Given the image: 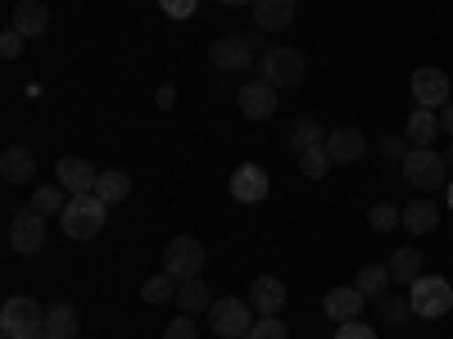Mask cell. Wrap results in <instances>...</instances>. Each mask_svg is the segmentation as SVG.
Masks as SVG:
<instances>
[{
  "instance_id": "cell-33",
  "label": "cell",
  "mask_w": 453,
  "mask_h": 339,
  "mask_svg": "<svg viewBox=\"0 0 453 339\" xmlns=\"http://www.w3.org/2000/svg\"><path fill=\"white\" fill-rule=\"evenodd\" d=\"M245 339H290V326L281 317H254V326H250Z\"/></svg>"
},
{
  "instance_id": "cell-44",
  "label": "cell",
  "mask_w": 453,
  "mask_h": 339,
  "mask_svg": "<svg viewBox=\"0 0 453 339\" xmlns=\"http://www.w3.org/2000/svg\"><path fill=\"white\" fill-rule=\"evenodd\" d=\"M19 339H42V335H19Z\"/></svg>"
},
{
  "instance_id": "cell-21",
  "label": "cell",
  "mask_w": 453,
  "mask_h": 339,
  "mask_svg": "<svg viewBox=\"0 0 453 339\" xmlns=\"http://www.w3.org/2000/svg\"><path fill=\"white\" fill-rule=\"evenodd\" d=\"M36 172V159H32V149H23V145H10L5 154H0V177H5L10 185H23L27 177Z\"/></svg>"
},
{
  "instance_id": "cell-14",
  "label": "cell",
  "mask_w": 453,
  "mask_h": 339,
  "mask_svg": "<svg viewBox=\"0 0 453 339\" xmlns=\"http://www.w3.org/2000/svg\"><path fill=\"white\" fill-rule=\"evenodd\" d=\"M363 304H367V294H363L358 285H335V290H326V298H322V313L340 326V321H354V317L363 313Z\"/></svg>"
},
{
  "instance_id": "cell-19",
  "label": "cell",
  "mask_w": 453,
  "mask_h": 339,
  "mask_svg": "<svg viewBox=\"0 0 453 339\" xmlns=\"http://www.w3.org/2000/svg\"><path fill=\"white\" fill-rule=\"evenodd\" d=\"M390 276H395V285H412V281H422V276H426V267H422V249H418V245L395 249V258H390Z\"/></svg>"
},
{
  "instance_id": "cell-31",
  "label": "cell",
  "mask_w": 453,
  "mask_h": 339,
  "mask_svg": "<svg viewBox=\"0 0 453 339\" xmlns=\"http://www.w3.org/2000/svg\"><path fill=\"white\" fill-rule=\"evenodd\" d=\"M299 172H304V177H313V181H322V177L331 172V154H326V140H322V145H313V149H304V154H299Z\"/></svg>"
},
{
  "instance_id": "cell-43",
  "label": "cell",
  "mask_w": 453,
  "mask_h": 339,
  "mask_svg": "<svg viewBox=\"0 0 453 339\" xmlns=\"http://www.w3.org/2000/svg\"><path fill=\"white\" fill-rule=\"evenodd\" d=\"M449 208H453V181H449Z\"/></svg>"
},
{
  "instance_id": "cell-2",
  "label": "cell",
  "mask_w": 453,
  "mask_h": 339,
  "mask_svg": "<svg viewBox=\"0 0 453 339\" xmlns=\"http://www.w3.org/2000/svg\"><path fill=\"white\" fill-rule=\"evenodd\" d=\"M104 213H109V204L100 200V195H68V208H64V236L68 240H78V245H87V240H96L100 236V226H104Z\"/></svg>"
},
{
  "instance_id": "cell-40",
  "label": "cell",
  "mask_w": 453,
  "mask_h": 339,
  "mask_svg": "<svg viewBox=\"0 0 453 339\" xmlns=\"http://www.w3.org/2000/svg\"><path fill=\"white\" fill-rule=\"evenodd\" d=\"M155 104H159V109H173V104H177V91H173V87H159Z\"/></svg>"
},
{
  "instance_id": "cell-11",
  "label": "cell",
  "mask_w": 453,
  "mask_h": 339,
  "mask_svg": "<svg viewBox=\"0 0 453 339\" xmlns=\"http://www.w3.org/2000/svg\"><path fill=\"white\" fill-rule=\"evenodd\" d=\"M209 64L222 68V72H241L254 64V46L245 41V36H218L213 50H209Z\"/></svg>"
},
{
  "instance_id": "cell-20",
  "label": "cell",
  "mask_w": 453,
  "mask_h": 339,
  "mask_svg": "<svg viewBox=\"0 0 453 339\" xmlns=\"http://www.w3.org/2000/svg\"><path fill=\"white\" fill-rule=\"evenodd\" d=\"M14 27L32 41V36H42L50 27V10L42 5V0H19V5H14Z\"/></svg>"
},
{
  "instance_id": "cell-15",
  "label": "cell",
  "mask_w": 453,
  "mask_h": 339,
  "mask_svg": "<svg viewBox=\"0 0 453 339\" xmlns=\"http://www.w3.org/2000/svg\"><path fill=\"white\" fill-rule=\"evenodd\" d=\"M245 298H250L254 317H281V308H286V285H281L277 276H258Z\"/></svg>"
},
{
  "instance_id": "cell-9",
  "label": "cell",
  "mask_w": 453,
  "mask_h": 339,
  "mask_svg": "<svg viewBox=\"0 0 453 339\" xmlns=\"http://www.w3.org/2000/svg\"><path fill=\"white\" fill-rule=\"evenodd\" d=\"M10 245L19 249V253H42L46 249V217L42 213H32V208H23L14 222H10Z\"/></svg>"
},
{
  "instance_id": "cell-24",
  "label": "cell",
  "mask_w": 453,
  "mask_h": 339,
  "mask_svg": "<svg viewBox=\"0 0 453 339\" xmlns=\"http://www.w3.org/2000/svg\"><path fill=\"white\" fill-rule=\"evenodd\" d=\"M96 195H100L104 204H123V200L132 195V177H127L123 168H104V172H100V185H96Z\"/></svg>"
},
{
  "instance_id": "cell-3",
  "label": "cell",
  "mask_w": 453,
  "mask_h": 339,
  "mask_svg": "<svg viewBox=\"0 0 453 339\" xmlns=\"http://www.w3.org/2000/svg\"><path fill=\"white\" fill-rule=\"evenodd\" d=\"M42 330H46V308L36 298H27V294L5 298V308H0V335L19 339V335H42Z\"/></svg>"
},
{
  "instance_id": "cell-30",
  "label": "cell",
  "mask_w": 453,
  "mask_h": 339,
  "mask_svg": "<svg viewBox=\"0 0 453 339\" xmlns=\"http://www.w3.org/2000/svg\"><path fill=\"white\" fill-rule=\"evenodd\" d=\"M177 290H181L177 276H173V272H159V276H150V281L141 285V298L155 308V304H168V298H177Z\"/></svg>"
},
{
  "instance_id": "cell-17",
  "label": "cell",
  "mask_w": 453,
  "mask_h": 339,
  "mask_svg": "<svg viewBox=\"0 0 453 339\" xmlns=\"http://www.w3.org/2000/svg\"><path fill=\"white\" fill-rule=\"evenodd\" d=\"M435 226H440V204H435L431 195L403 204V231H408V236H431Z\"/></svg>"
},
{
  "instance_id": "cell-42",
  "label": "cell",
  "mask_w": 453,
  "mask_h": 339,
  "mask_svg": "<svg viewBox=\"0 0 453 339\" xmlns=\"http://www.w3.org/2000/svg\"><path fill=\"white\" fill-rule=\"evenodd\" d=\"M444 163H449V172H453V136H449V149H444Z\"/></svg>"
},
{
  "instance_id": "cell-25",
  "label": "cell",
  "mask_w": 453,
  "mask_h": 339,
  "mask_svg": "<svg viewBox=\"0 0 453 339\" xmlns=\"http://www.w3.org/2000/svg\"><path fill=\"white\" fill-rule=\"evenodd\" d=\"M286 140H290L295 154H304V149H313V145H322V140H326V132H322V123H318V118H295Z\"/></svg>"
},
{
  "instance_id": "cell-1",
  "label": "cell",
  "mask_w": 453,
  "mask_h": 339,
  "mask_svg": "<svg viewBox=\"0 0 453 339\" xmlns=\"http://www.w3.org/2000/svg\"><path fill=\"white\" fill-rule=\"evenodd\" d=\"M399 172H403V181L412 185V191H422V195H431V191H440V185L453 181L444 154H435L431 145H412V149H408V159L399 163Z\"/></svg>"
},
{
  "instance_id": "cell-12",
  "label": "cell",
  "mask_w": 453,
  "mask_h": 339,
  "mask_svg": "<svg viewBox=\"0 0 453 339\" xmlns=\"http://www.w3.org/2000/svg\"><path fill=\"white\" fill-rule=\"evenodd\" d=\"M412 100H418L422 109H444L449 104V72L418 68V72H412Z\"/></svg>"
},
{
  "instance_id": "cell-27",
  "label": "cell",
  "mask_w": 453,
  "mask_h": 339,
  "mask_svg": "<svg viewBox=\"0 0 453 339\" xmlns=\"http://www.w3.org/2000/svg\"><path fill=\"white\" fill-rule=\"evenodd\" d=\"M390 281H395V276H390L386 262H367V267L358 272V281H354V285H358L367 298H381V294H390Z\"/></svg>"
},
{
  "instance_id": "cell-22",
  "label": "cell",
  "mask_w": 453,
  "mask_h": 339,
  "mask_svg": "<svg viewBox=\"0 0 453 339\" xmlns=\"http://www.w3.org/2000/svg\"><path fill=\"white\" fill-rule=\"evenodd\" d=\"M78 330H82V317L73 313L68 304L46 308V330H42V339H78Z\"/></svg>"
},
{
  "instance_id": "cell-8",
  "label": "cell",
  "mask_w": 453,
  "mask_h": 339,
  "mask_svg": "<svg viewBox=\"0 0 453 339\" xmlns=\"http://www.w3.org/2000/svg\"><path fill=\"white\" fill-rule=\"evenodd\" d=\"M55 181L64 185L68 195H96V185H100V168L78 159V154H68L55 163Z\"/></svg>"
},
{
  "instance_id": "cell-13",
  "label": "cell",
  "mask_w": 453,
  "mask_h": 339,
  "mask_svg": "<svg viewBox=\"0 0 453 339\" xmlns=\"http://www.w3.org/2000/svg\"><path fill=\"white\" fill-rule=\"evenodd\" d=\"M232 200L236 204H263L268 200V172H263L258 163H241L232 172Z\"/></svg>"
},
{
  "instance_id": "cell-39",
  "label": "cell",
  "mask_w": 453,
  "mask_h": 339,
  "mask_svg": "<svg viewBox=\"0 0 453 339\" xmlns=\"http://www.w3.org/2000/svg\"><path fill=\"white\" fill-rule=\"evenodd\" d=\"M440 132H444V136H453V100L440 109Z\"/></svg>"
},
{
  "instance_id": "cell-4",
  "label": "cell",
  "mask_w": 453,
  "mask_h": 339,
  "mask_svg": "<svg viewBox=\"0 0 453 339\" xmlns=\"http://www.w3.org/2000/svg\"><path fill=\"white\" fill-rule=\"evenodd\" d=\"M258 78L273 82L277 91H281V87H299V82L309 78V64H304V55L290 50V46H273L268 55L258 59Z\"/></svg>"
},
{
  "instance_id": "cell-41",
  "label": "cell",
  "mask_w": 453,
  "mask_h": 339,
  "mask_svg": "<svg viewBox=\"0 0 453 339\" xmlns=\"http://www.w3.org/2000/svg\"><path fill=\"white\" fill-rule=\"evenodd\" d=\"M218 5H226V10H241V5H254V0H218Z\"/></svg>"
},
{
  "instance_id": "cell-10",
  "label": "cell",
  "mask_w": 453,
  "mask_h": 339,
  "mask_svg": "<svg viewBox=\"0 0 453 339\" xmlns=\"http://www.w3.org/2000/svg\"><path fill=\"white\" fill-rule=\"evenodd\" d=\"M236 100H241V113H245L250 123H268L273 113H277V100H281V95H277L273 82H263V78H258V82H245Z\"/></svg>"
},
{
  "instance_id": "cell-36",
  "label": "cell",
  "mask_w": 453,
  "mask_h": 339,
  "mask_svg": "<svg viewBox=\"0 0 453 339\" xmlns=\"http://www.w3.org/2000/svg\"><path fill=\"white\" fill-rule=\"evenodd\" d=\"M23 41H27V36L19 27H5V32H0V59H19L23 55Z\"/></svg>"
},
{
  "instance_id": "cell-29",
  "label": "cell",
  "mask_w": 453,
  "mask_h": 339,
  "mask_svg": "<svg viewBox=\"0 0 453 339\" xmlns=\"http://www.w3.org/2000/svg\"><path fill=\"white\" fill-rule=\"evenodd\" d=\"M376 317H381L386 326H403L412 317V298L408 294H381L376 298Z\"/></svg>"
},
{
  "instance_id": "cell-26",
  "label": "cell",
  "mask_w": 453,
  "mask_h": 339,
  "mask_svg": "<svg viewBox=\"0 0 453 339\" xmlns=\"http://www.w3.org/2000/svg\"><path fill=\"white\" fill-rule=\"evenodd\" d=\"M403 136H408V145H431L435 136H440V118L431 109H418L408 118V127H403Z\"/></svg>"
},
{
  "instance_id": "cell-5",
  "label": "cell",
  "mask_w": 453,
  "mask_h": 339,
  "mask_svg": "<svg viewBox=\"0 0 453 339\" xmlns=\"http://www.w3.org/2000/svg\"><path fill=\"white\" fill-rule=\"evenodd\" d=\"M254 326V308H250V298H213V308H209V330L218 339H245Z\"/></svg>"
},
{
  "instance_id": "cell-32",
  "label": "cell",
  "mask_w": 453,
  "mask_h": 339,
  "mask_svg": "<svg viewBox=\"0 0 453 339\" xmlns=\"http://www.w3.org/2000/svg\"><path fill=\"white\" fill-rule=\"evenodd\" d=\"M367 222H372V231L390 236L395 226H403V208H395V204H372V208H367Z\"/></svg>"
},
{
  "instance_id": "cell-38",
  "label": "cell",
  "mask_w": 453,
  "mask_h": 339,
  "mask_svg": "<svg viewBox=\"0 0 453 339\" xmlns=\"http://www.w3.org/2000/svg\"><path fill=\"white\" fill-rule=\"evenodd\" d=\"M196 5H200V0H159V10H164L168 19H191Z\"/></svg>"
},
{
  "instance_id": "cell-7",
  "label": "cell",
  "mask_w": 453,
  "mask_h": 339,
  "mask_svg": "<svg viewBox=\"0 0 453 339\" xmlns=\"http://www.w3.org/2000/svg\"><path fill=\"white\" fill-rule=\"evenodd\" d=\"M204 262H209V253H204V245L196 236H177L164 249V272H173L177 281H196L204 272Z\"/></svg>"
},
{
  "instance_id": "cell-37",
  "label": "cell",
  "mask_w": 453,
  "mask_h": 339,
  "mask_svg": "<svg viewBox=\"0 0 453 339\" xmlns=\"http://www.w3.org/2000/svg\"><path fill=\"white\" fill-rule=\"evenodd\" d=\"M335 339H376V330L363 326V321H340L335 326Z\"/></svg>"
},
{
  "instance_id": "cell-23",
  "label": "cell",
  "mask_w": 453,
  "mask_h": 339,
  "mask_svg": "<svg viewBox=\"0 0 453 339\" xmlns=\"http://www.w3.org/2000/svg\"><path fill=\"white\" fill-rule=\"evenodd\" d=\"M177 308L181 313H191V317H200V313H209L213 308V294H209V281H181V290H177Z\"/></svg>"
},
{
  "instance_id": "cell-28",
  "label": "cell",
  "mask_w": 453,
  "mask_h": 339,
  "mask_svg": "<svg viewBox=\"0 0 453 339\" xmlns=\"http://www.w3.org/2000/svg\"><path fill=\"white\" fill-rule=\"evenodd\" d=\"M68 191H64V185L55 181V185H42V191H36L32 195V213H42V217H64V208H68V200H64Z\"/></svg>"
},
{
  "instance_id": "cell-18",
  "label": "cell",
  "mask_w": 453,
  "mask_h": 339,
  "mask_svg": "<svg viewBox=\"0 0 453 339\" xmlns=\"http://www.w3.org/2000/svg\"><path fill=\"white\" fill-rule=\"evenodd\" d=\"M254 23L258 32H277V27H290L295 23V0H254Z\"/></svg>"
},
{
  "instance_id": "cell-34",
  "label": "cell",
  "mask_w": 453,
  "mask_h": 339,
  "mask_svg": "<svg viewBox=\"0 0 453 339\" xmlns=\"http://www.w3.org/2000/svg\"><path fill=\"white\" fill-rule=\"evenodd\" d=\"M408 149H412L408 136H390V132H386L381 140H376V154H381L386 163H403V159H408Z\"/></svg>"
},
{
  "instance_id": "cell-6",
  "label": "cell",
  "mask_w": 453,
  "mask_h": 339,
  "mask_svg": "<svg viewBox=\"0 0 453 339\" xmlns=\"http://www.w3.org/2000/svg\"><path fill=\"white\" fill-rule=\"evenodd\" d=\"M408 298H412V317L435 321V317H444L453 308V285L444 276H422V281L408 285Z\"/></svg>"
},
{
  "instance_id": "cell-35",
  "label": "cell",
  "mask_w": 453,
  "mask_h": 339,
  "mask_svg": "<svg viewBox=\"0 0 453 339\" xmlns=\"http://www.w3.org/2000/svg\"><path fill=\"white\" fill-rule=\"evenodd\" d=\"M164 339H200V326H196V317H191V313L173 317V321H168V330H164Z\"/></svg>"
},
{
  "instance_id": "cell-16",
  "label": "cell",
  "mask_w": 453,
  "mask_h": 339,
  "mask_svg": "<svg viewBox=\"0 0 453 339\" xmlns=\"http://www.w3.org/2000/svg\"><path fill=\"white\" fill-rule=\"evenodd\" d=\"M326 154H331V163H358L367 154V136L358 127H335V132H326Z\"/></svg>"
}]
</instances>
